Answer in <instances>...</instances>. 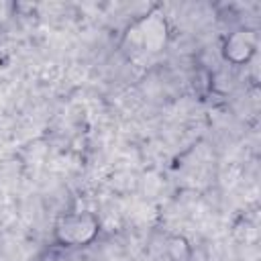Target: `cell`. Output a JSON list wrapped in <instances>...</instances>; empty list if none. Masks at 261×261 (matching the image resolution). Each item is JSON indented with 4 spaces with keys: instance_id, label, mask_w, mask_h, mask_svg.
I'll return each mask as SVG.
<instances>
[{
    "instance_id": "1",
    "label": "cell",
    "mask_w": 261,
    "mask_h": 261,
    "mask_svg": "<svg viewBox=\"0 0 261 261\" xmlns=\"http://www.w3.org/2000/svg\"><path fill=\"white\" fill-rule=\"evenodd\" d=\"M100 232V222L92 212H71L57 220L55 241L63 247H84L90 245Z\"/></svg>"
},
{
    "instance_id": "2",
    "label": "cell",
    "mask_w": 261,
    "mask_h": 261,
    "mask_svg": "<svg viewBox=\"0 0 261 261\" xmlns=\"http://www.w3.org/2000/svg\"><path fill=\"white\" fill-rule=\"evenodd\" d=\"M255 35L251 31H232L226 39H224V45H222V53H224V59L234 63V65H241V63H247L253 53H255Z\"/></svg>"
},
{
    "instance_id": "3",
    "label": "cell",
    "mask_w": 261,
    "mask_h": 261,
    "mask_svg": "<svg viewBox=\"0 0 261 261\" xmlns=\"http://www.w3.org/2000/svg\"><path fill=\"white\" fill-rule=\"evenodd\" d=\"M137 41L151 51L159 49L165 43V20L157 14H151L145 20H141L137 24Z\"/></svg>"
},
{
    "instance_id": "4",
    "label": "cell",
    "mask_w": 261,
    "mask_h": 261,
    "mask_svg": "<svg viewBox=\"0 0 261 261\" xmlns=\"http://www.w3.org/2000/svg\"><path fill=\"white\" fill-rule=\"evenodd\" d=\"M165 255L169 261H190L192 257V247L188 243L186 237H171L167 239V245H165Z\"/></svg>"
}]
</instances>
